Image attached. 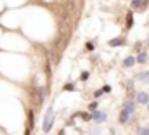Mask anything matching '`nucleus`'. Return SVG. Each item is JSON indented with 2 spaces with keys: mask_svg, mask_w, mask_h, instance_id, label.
Instances as JSON below:
<instances>
[{
  "mask_svg": "<svg viewBox=\"0 0 149 135\" xmlns=\"http://www.w3.org/2000/svg\"><path fill=\"white\" fill-rule=\"evenodd\" d=\"M54 120H56V116H54V107L50 106L49 109H47V113H45V116H44V132L45 133H49L50 130H52V125H54Z\"/></svg>",
  "mask_w": 149,
  "mask_h": 135,
  "instance_id": "nucleus-1",
  "label": "nucleus"
},
{
  "mask_svg": "<svg viewBox=\"0 0 149 135\" xmlns=\"http://www.w3.org/2000/svg\"><path fill=\"white\" fill-rule=\"evenodd\" d=\"M92 120L97 123V125H101V123H106V121H108V113H106V111H94L92 113Z\"/></svg>",
  "mask_w": 149,
  "mask_h": 135,
  "instance_id": "nucleus-2",
  "label": "nucleus"
},
{
  "mask_svg": "<svg viewBox=\"0 0 149 135\" xmlns=\"http://www.w3.org/2000/svg\"><path fill=\"white\" fill-rule=\"evenodd\" d=\"M135 101L142 106H147L149 104V94L144 92V90H139V92H135Z\"/></svg>",
  "mask_w": 149,
  "mask_h": 135,
  "instance_id": "nucleus-3",
  "label": "nucleus"
},
{
  "mask_svg": "<svg viewBox=\"0 0 149 135\" xmlns=\"http://www.w3.org/2000/svg\"><path fill=\"white\" fill-rule=\"evenodd\" d=\"M132 118H134V116L130 114L128 111H125V109H121L120 114H118V121H120L121 125H128V123L132 121Z\"/></svg>",
  "mask_w": 149,
  "mask_h": 135,
  "instance_id": "nucleus-4",
  "label": "nucleus"
},
{
  "mask_svg": "<svg viewBox=\"0 0 149 135\" xmlns=\"http://www.w3.org/2000/svg\"><path fill=\"white\" fill-rule=\"evenodd\" d=\"M121 109H125V111H128L130 114L134 116L135 114V101H130V99H126V101H123V107Z\"/></svg>",
  "mask_w": 149,
  "mask_h": 135,
  "instance_id": "nucleus-5",
  "label": "nucleus"
},
{
  "mask_svg": "<svg viewBox=\"0 0 149 135\" xmlns=\"http://www.w3.org/2000/svg\"><path fill=\"white\" fill-rule=\"evenodd\" d=\"M149 4V0H132V9L134 11H144Z\"/></svg>",
  "mask_w": 149,
  "mask_h": 135,
  "instance_id": "nucleus-6",
  "label": "nucleus"
},
{
  "mask_svg": "<svg viewBox=\"0 0 149 135\" xmlns=\"http://www.w3.org/2000/svg\"><path fill=\"white\" fill-rule=\"evenodd\" d=\"M135 81H140V83H149V71H139L135 76H134Z\"/></svg>",
  "mask_w": 149,
  "mask_h": 135,
  "instance_id": "nucleus-7",
  "label": "nucleus"
},
{
  "mask_svg": "<svg viewBox=\"0 0 149 135\" xmlns=\"http://www.w3.org/2000/svg\"><path fill=\"white\" fill-rule=\"evenodd\" d=\"M135 64V57L134 56H128V57H125L123 61H121V66L123 68H132Z\"/></svg>",
  "mask_w": 149,
  "mask_h": 135,
  "instance_id": "nucleus-8",
  "label": "nucleus"
},
{
  "mask_svg": "<svg viewBox=\"0 0 149 135\" xmlns=\"http://www.w3.org/2000/svg\"><path fill=\"white\" fill-rule=\"evenodd\" d=\"M147 59H149V57H147V54H146V52H140V54H137L135 62H137V64H146V62H147Z\"/></svg>",
  "mask_w": 149,
  "mask_h": 135,
  "instance_id": "nucleus-9",
  "label": "nucleus"
},
{
  "mask_svg": "<svg viewBox=\"0 0 149 135\" xmlns=\"http://www.w3.org/2000/svg\"><path fill=\"white\" fill-rule=\"evenodd\" d=\"M33 126H35V114H33V111L30 109L28 111V128L33 130Z\"/></svg>",
  "mask_w": 149,
  "mask_h": 135,
  "instance_id": "nucleus-10",
  "label": "nucleus"
},
{
  "mask_svg": "<svg viewBox=\"0 0 149 135\" xmlns=\"http://www.w3.org/2000/svg\"><path fill=\"white\" fill-rule=\"evenodd\" d=\"M135 135H149V126H137Z\"/></svg>",
  "mask_w": 149,
  "mask_h": 135,
  "instance_id": "nucleus-11",
  "label": "nucleus"
},
{
  "mask_svg": "<svg viewBox=\"0 0 149 135\" xmlns=\"http://www.w3.org/2000/svg\"><path fill=\"white\" fill-rule=\"evenodd\" d=\"M132 24H134V14L128 12V14H126V30H130Z\"/></svg>",
  "mask_w": 149,
  "mask_h": 135,
  "instance_id": "nucleus-12",
  "label": "nucleus"
},
{
  "mask_svg": "<svg viewBox=\"0 0 149 135\" xmlns=\"http://www.w3.org/2000/svg\"><path fill=\"white\" fill-rule=\"evenodd\" d=\"M120 43H123V38H113V40H109V47H118Z\"/></svg>",
  "mask_w": 149,
  "mask_h": 135,
  "instance_id": "nucleus-13",
  "label": "nucleus"
},
{
  "mask_svg": "<svg viewBox=\"0 0 149 135\" xmlns=\"http://www.w3.org/2000/svg\"><path fill=\"white\" fill-rule=\"evenodd\" d=\"M76 114H78L81 120H85V121H90V120H92V114H90V113H76Z\"/></svg>",
  "mask_w": 149,
  "mask_h": 135,
  "instance_id": "nucleus-14",
  "label": "nucleus"
},
{
  "mask_svg": "<svg viewBox=\"0 0 149 135\" xmlns=\"http://www.w3.org/2000/svg\"><path fill=\"white\" fill-rule=\"evenodd\" d=\"M62 90H66V92H75V90H76V87H75L73 83H66L64 87H62Z\"/></svg>",
  "mask_w": 149,
  "mask_h": 135,
  "instance_id": "nucleus-15",
  "label": "nucleus"
},
{
  "mask_svg": "<svg viewBox=\"0 0 149 135\" xmlns=\"http://www.w3.org/2000/svg\"><path fill=\"white\" fill-rule=\"evenodd\" d=\"M89 135H101V128H99V126L90 128V130H89Z\"/></svg>",
  "mask_w": 149,
  "mask_h": 135,
  "instance_id": "nucleus-16",
  "label": "nucleus"
},
{
  "mask_svg": "<svg viewBox=\"0 0 149 135\" xmlns=\"http://www.w3.org/2000/svg\"><path fill=\"white\" fill-rule=\"evenodd\" d=\"M89 76H90V75H89V71H83V73L80 75V80H81V81H87V80H89Z\"/></svg>",
  "mask_w": 149,
  "mask_h": 135,
  "instance_id": "nucleus-17",
  "label": "nucleus"
},
{
  "mask_svg": "<svg viewBox=\"0 0 149 135\" xmlns=\"http://www.w3.org/2000/svg\"><path fill=\"white\" fill-rule=\"evenodd\" d=\"M134 50H135V52H139V54L142 52V43H140V42H137V43L134 45Z\"/></svg>",
  "mask_w": 149,
  "mask_h": 135,
  "instance_id": "nucleus-18",
  "label": "nucleus"
},
{
  "mask_svg": "<svg viewBox=\"0 0 149 135\" xmlns=\"http://www.w3.org/2000/svg\"><path fill=\"white\" fill-rule=\"evenodd\" d=\"M97 107H99V101L90 102V106H89V109H92V111H97Z\"/></svg>",
  "mask_w": 149,
  "mask_h": 135,
  "instance_id": "nucleus-19",
  "label": "nucleus"
},
{
  "mask_svg": "<svg viewBox=\"0 0 149 135\" xmlns=\"http://www.w3.org/2000/svg\"><path fill=\"white\" fill-rule=\"evenodd\" d=\"M101 90H102V94H108V92H111V87H109V85H104Z\"/></svg>",
  "mask_w": 149,
  "mask_h": 135,
  "instance_id": "nucleus-20",
  "label": "nucleus"
},
{
  "mask_svg": "<svg viewBox=\"0 0 149 135\" xmlns=\"http://www.w3.org/2000/svg\"><path fill=\"white\" fill-rule=\"evenodd\" d=\"M94 49H95V43L94 42H89L87 43V50H94Z\"/></svg>",
  "mask_w": 149,
  "mask_h": 135,
  "instance_id": "nucleus-21",
  "label": "nucleus"
},
{
  "mask_svg": "<svg viewBox=\"0 0 149 135\" xmlns=\"http://www.w3.org/2000/svg\"><path fill=\"white\" fill-rule=\"evenodd\" d=\"M101 95H102V90H101V88L94 92V97H101Z\"/></svg>",
  "mask_w": 149,
  "mask_h": 135,
  "instance_id": "nucleus-22",
  "label": "nucleus"
},
{
  "mask_svg": "<svg viewBox=\"0 0 149 135\" xmlns=\"http://www.w3.org/2000/svg\"><path fill=\"white\" fill-rule=\"evenodd\" d=\"M147 47H149V36H147Z\"/></svg>",
  "mask_w": 149,
  "mask_h": 135,
  "instance_id": "nucleus-23",
  "label": "nucleus"
},
{
  "mask_svg": "<svg viewBox=\"0 0 149 135\" xmlns=\"http://www.w3.org/2000/svg\"><path fill=\"white\" fill-rule=\"evenodd\" d=\"M147 109H149V104H147Z\"/></svg>",
  "mask_w": 149,
  "mask_h": 135,
  "instance_id": "nucleus-24",
  "label": "nucleus"
}]
</instances>
